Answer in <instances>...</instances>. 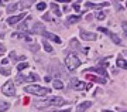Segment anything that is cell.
I'll use <instances>...</instances> for the list:
<instances>
[{"mask_svg": "<svg viewBox=\"0 0 127 112\" xmlns=\"http://www.w3.org/2000/svg\"><path fill=\"white\" fill-rule=\"evenodd\" d=\"M103 112H112V111H103Z\"/></svg>", "mask_w": 127, "mask_h": 112, "instance_id": "36", "label": "cell"}, {"mask_svg": "<svg viewBox=\"0 0 127 112\" xmlns=\"http://www.w3.org/2000/svg\"><path fill=\"white\" fill-rule=\"evenodd\" d=\"M16 81H17V82H24V77H23V74H20V75H17Z\"/></svg>", "mask_w": 127, "mask_h": 112, "instance_id": "28", "label": "cell"}, {"mask_svg": "<svg viewBox=\"0 0 127 112\" xmlns=\"http://www.w3.org/2000/svg\"><path fill=\"white\" fill-rule=\"evenodd\" d=\"M79 20H81L79 14H78V16H69V17L66 18V24H75V23H78Z\"/></svg>", "mask_w": 127, "mask_h": 112, "instance_id": "13", "label": "cell"}, {"mask_svg": "<svg viewBox=\"0 0 127 112\" xmlns=\"http://www.w3.org/2000/svg\"><path fill=\"white\" fill-rule=\"evenodd\" d=\"M104 17H106V14L102 13V11H99V13H96V18L97 20H104Z\"/></svg>", "mask_w": 127, "mask_h": 112, "instance_id": "26", "label": "cell"}, {"mask_svg": "<svg viewBox=\"0 0 127 112\" xmlns=\"http://www.w3.org/2000/svg\"><path fill=\"white\" fill-rule=\"evenodd\" d=\"M81 38L85 41H95L97 38L95 33H89V31H85V30H81Z\"/></svg>", "mask_w": 127, "mask_h": 112, "instance_id": "6", "label": "cell"}, {"mask_svg": "<svg viewBox=\"0 0 127 112\" xmlns=\"http://www.w3.org/2000/svg\"><path fill=\"white\" fill-rule=\"evenodd\" d=\"M10 108V104L9 102H4V101H0V112H4Z\"/></svg>", "mask_w": 127, "mask_h": 112, "instance_id": "16", "label": "cell"}, {"mask_svg": "<svg viewBox=\"0 0 127 112\" xmlns=\"http://www.w3.org/2000/svg\"><path fill=\"white\" fill-rule=\"evenodd\" d=\"M86 20H88V21H89V20H92V16H91V14H88V16H86Z\"/></svg>", "mask_w": 127, "mask_h": 112, "instance_id": "34", "label": "cell"}, {"mask_svg": "<svg viewBox=\"0 0 127 112\" xmlns=\"http://www.w3.org/2000/svg\"><path fill=\"white\" fill-rule=\"evenodd\" d=\"M66 104V101L64 98H61V97H52V98L47 99V101H41V102H34V105H35L37 108H45V107H62V105H65Z\"/></svg>", "mask_w": 127, "mask_h": 112, "instance_id": "1", "label": "cell"}, {"mask_svg": "<svg viewBox=\"0 0 127 112\" xmlns=\"http://www.w3.org/2000/svg\"><path fill=\"white\" fill-rule=\"evenodd\" d=\"M65 65H66V68H68L69 71H75L81 65V60L78 58V55L75 53H71L65 58Z\"/></svg>", "mask_w": 127, "mask_h": 112, "instance_id": "3", "label": "cell"}, {"mask_svg": "<svg viewBox=\"0 0 127 112\" xmlns=\"http://www.w3.org/2000/svg\"><path fill=\"white\" fill-rule=\"evenodd\" d=\"M37 9L41 10V11H42V10H45L47 9V3H45V1H40V3H37Z\"/></svg>", "mask_w": 127, "mask_h": 112, "instance_id": "19", "label": "cell"}, {"mask_svg": "<svg viewBox=\"0 0 127 112\" xmlns=\"http://www.w3.org/2000/svg\"><path fill=\"white\" fill-rule=\"evenodd\" d=\"M24 16H26L24 13H21L20 16H10V17L7 18V23H9L10 26H13V24H16V23L21 21V20L24 18Z\"/></svg>", "mask_w": 127, "mask_h": 112, "instance_id": "9", "label": "cell"}, {"mask_svg": "<svg viewBox=\"0 0 127 112\" xmlns=\"http://www.w3.org/2000/svg\"><path fill=\"white\" fill-rule=\"evenodd\" d=\"M72 6H73V10H75V11H78V13L81 11V6H79V3H76V1H75Z\"/></svg>", "mask_w": 127, "mask_h": 112, "instance_id": "27", "label": "cell"}, {"mask_svg": "<svg viewBox=\"0 0 127 112\" xmlns=\"http://www.w3.org/2000/svg\"><path fill=\"white\" fill-rule=\"evenodd\" d=\"M27 67H28L27 63H21V64H18V65H17V70H18V71H23V70H26Z\"/></svg>", "mask_w": 127, "mask_h": 112, "instance_id": "23", "label": "cell"}, {"mask_svg": "<svg viewBox=\"0 0 127 112\" xmlns=\"http://www.w3.org/2000/svg\"><path fill=\"white\" fill-rule=\"evenodd\" d=\"M42 18H44V20H47V21H48V20H51V18H50V14H45Z\"/></svg>", "mask_w": 127, "mask_h": 112, "instance_id": "32", "label": "cell"}, {"mask_svg": "<svg viewBox=\"0 0 127 112\" xmlns=\"http://www.w3.org/2000/svg\"><path fill=\"white\" fill-rule=\"evenodd\" d=\"M1 91H3V94L7 95V97H14V95H16V87H14V82L13 81H7L4 85H3Z\"/></svg>", "mask_w": 127, "mask_h": 112, "instance_id": "4", "label": "cell"}, {"mask_svg": "<svg viewBox=\"0 0 127 112\" xmlns=\"http://www.w3.org/2000/svg\"><path fill=\"white\" fill-rule=\"evenodd\" d=\"M88 71H93V72H97V74H100V75H107V71L104 70L103 67H92V68H89V70H86L85 72H88Z\"/></svg>", "mask_w": 127, "mask_h": 112, "instance_id": "11", "label": "cell"}, {"mask_svg": "<svg viewBox=\"0 0 127 112\" xmlns=\"http://www.w3.org/2000/svg\"><path fill=\"white\" fill-rule=\"evenodd\" d=\"M123 28H124V33L127 36V21H123Z\"/></svg>", "mask_w": 127, "mask_h": 112, "instance_id": "31", "label": "cell"}, {"mask_svg": "<svg viewBox=\"0 0 127 112\" xmlns=\"http://www.w3.org/2000/svg\"><path fill=\"white\" fill-rule=\"evenodd\" d=\"M6 51V47H4V44H0V54H3Z\"/></svg>", "mask_w": 127, "mask_h": 112, "instance_id": "30", "label": "cell"}, {"mask_svg": "<svg viewBox=\"0 0 127 112\" xmlns=\"http://www.w3.org/2000/svg\"><path fill=\"white\" fill-rule=\"evenodd\" d=\"M1 64H3V65H6V64H9V60H7V58H4L3 61H1Z\"/></svg>", "mask_w": 127, "mask_h": 112, "instance_id": "33", "label": "cell"}, {"mask_svg": "<svg viewBox=\"0 0 127 112\" xmlns=\"http://www.w3.org/2000/svg\"><path fill=\"white\" fill-rule=\"evenodd\" d=\"M28 48L31 50V51H38V45L34 44V45H28Z\"/></svg>", "mask_w": 127, "mask_h": 112, "instance_id": "29", "label": "cell"}, {"mask_svg": "<svg viewBox=\"0 0 127 112\" xmlns=\"http://www.w3.org/2000/svg\"><path fill=\"white\" fill-rule=\"evenodd\" d=\"M91 80L97 81V82H102V84H104V82H106V80H104V78H100V77H91Z\"/></svg>", "mask_w": 127, "mask_h": 112, "instance_id": "25", "label": "cell"}, {"mask_svg": "<svg viewBox=\"0 0 127 112\" xmlns=\"http://www.w3.org/2000/svg\"><path fill=\"white\" fill-rule=\"evenodd\" d=\"M10 57H11L13 60H24V58H26L24 55H21V57H18L17 54L14 53V51H11V53H10Z\"/></svg>", "mask_w": 127, "mask_h": 112, "instance_id": "20", "label": "cell"}, {"mask_svg": "<svg viewBox=\"0 0 127 112\" xmlns=\"http://www.w3.org/2000/svg\"><path fill=\"white\" fill-rule=\"evenodd\" d=\"M91 107H92V102H91V101H85V102H82V104H79V105H78L76 112H85L86 109H89Z\"/></svg>", "mask_w": 127, "mask_h": 112, "instance_id": "10", "label": "cell"}, {"mask_svg": "<svg viewBox=\"0 0 127 112\" xmlns=\"http://www.w3.org/2000/svg\"><path fill=\"white\" fill-rule=\"evenodd\" d=\"M10 72H11L10 68H0V74L1 75H10Z\"/></svg>", "mask_w": 127, "mask_h": 112, "instance_id": "21", "label": "cell"}, {"mask_svg": "<svg viewBox=\"0 0 127 112\" xmlns=\"http://www.w3.org/2000/svg\"><path fill=\"white\" fill-rule=\"evenodd\" d=\"M24 91L28 92V94L38 95V97H44V95H47V94H50V92H51L50 88H44V87H40V85H37V84H32V85L26 87Z\"/></svg>", "mask_w": 127, "mask_h": 112, "instance_id": "2", "label": "cell"}, {"mask_svg": "<svg viewBox=\"0 0 127 112\" xmlns=\"http://www.w3.org/2000/svg\"><path fill=\"white\" fill-rule=\"evenodd\" d=\"M72 84L75 85V88H76L78 91H83V90H86L88 87L91 88V84H86V82H81V81H76V80H73L72 81Z\"/></svg>", "mask_w": 127, "mask_h": 112, "instance_id": "7", "label": "cell"}, {"mask_svg": "<svg viewBox=\"0 0 127 112\" xmlns=\"http://www.w3.org/2000/svg\"><path fill=\"white\" fill-rule=\"evenodd\" d=\"M20 38H23V40H26V41H31V37L30 36H27V34H24V33H20V34H17Z\"/></svg>", "mask_w": 127, "mask_h": 112, "instance_id": "22", "label": "cell"}, {"mask_svg": "<svg viewBox=\"0 0 127 112\" xmlns=\"http://www.w3.org/2000/svg\"><path fill=\"white\" fill-rule=\"evenodd\" d=\"M51 6L54 7V11H55V14H57V16H61V11L58 10V4H57V3H51Z\"/></svg>", "mask_w": 127, "mask_h": 112, "instance_id": "24", "label": "cell"}, {"mask_svg": "<svg viewBox=\"0 0 127 112\" xmlns=\"http://www.w3.org/2000/svg\"><path fill=\"white\" fill-rule=\"evenodd\" d=\"M117 67H119V68H126V70H127L126 60H123L122 55H119V57H117Z\"/></svg>", "mask_w": 127, "mask_h": 112, "instance_id": "14", "label": "cell"}, {"mask_svg": "<svg viewBox=\"0 0 127 112\" xmlns=\"http://www.w3.org/2000/svg\"><path fill=\"white\" fill-rule=\"evenodd\" d=\"M97 30H100L102 33H104V34H107V36L112 38V40L114 41V44H117V45H120L122 44V40H120V37L117 36V34H114V33H112V31H109L107 28H104V27H99Z\"/></svg>", "mask_w": 127, "mask_h": 112, "instance_id": "5", "label": "cell"}, {"mask_svg": "<svg viewBox=\"0 0 127 112\" xmlns=\"http://www.w3.org/2000/svg\"><path fill=\"white\" fill-rule=\"evenodd\" d=\"M18 6H20V3H13V4H10L9 7H7V13H9V14L14 13V11H16L17 9H20Z\"/></svg>", "mask_w": 127, "mask_h": 112, "instance_id": "15", "label": "cell"}, {"mask_svg": "<svg viewBox=\"0 0 127 112\" xmlns=\"http://www.w3.org/2000/svg\"><path fill=\"white\" fill-rule=\"evenodd\" d=\"M41 36L47 37V38H50V40H54L57 44H61V43H62V41H61V38H59L58 36H55V34H52V33H48V31H45V30L41 33Z\"/></svg>", "mask_w": 127, "mask_h": 112, "instance_id": "8", "label": "cell"}, {"mask_svg": "<svg viewBox=\"0 0 127 112\" xmlns=\"http://www.w3.org/2000/svg\"><path fill=\"white\" fill-rule=\"evenodd\" d=\"M62 112H69V111H68V109H66V111H62Z\"/></svg>", "mask_w": 127, "mask_h": 112, "instance_id": "35", "label": "cell"}, {"mask_svg": "<svg viewBox=\"0 0 127 112\" xmlns=\"http://www.w3.org/2000/svg\"><path fill=\"white\" fill-rule=\"evenodd\" d=\"M42 47H44V50H45L47 53H52V47H51V44L48 43V41H42Z\"/></svg>", "mask_w": 127, "mask_h": 112, "instance_id": "17", "label": "cell"}, {"mask_svg": "<svg viewBox=\"0 0 127 112\" xmlns=\"http://www.w3.org/2000/svg\"><path fill=\"white\" fill-rule=\"evenodd\" d=\"M40 78H38V75L37 74H28L27 77H24V81H27V82H35V81H38Z\"/></svg>", "mask_w": 127, "mask_h": 112, "instance_id": "12", "label": "cell"}, {"mask_svg": "<svg viewBox=\"0 0 127 112\" xmlns=\"http://www.w3.org/2000/svg\"><path fill=\"white\" fill-rule=\"evenodd\" d=\"M126 64H127V61H126Z\"/></svg>", "mask_w": 127, "mask_h": 112, "instance_id": "37", "label": "cell"}, {"mask_svg": "<svg viewBox=\"0 0 127 112\" xmlns=\"http://www.w3.org/2000/svg\"><path fill=\"white\" fill-rule=\"evenodd\" d=\"M52 84H54V87L57 88V90H62V88H64V82H62V81H59V80H54Z\"/></svg>", "mask_w": 127, "mask_h": 112, "instance_id": "18", "label": "cell"}]
</instances>
